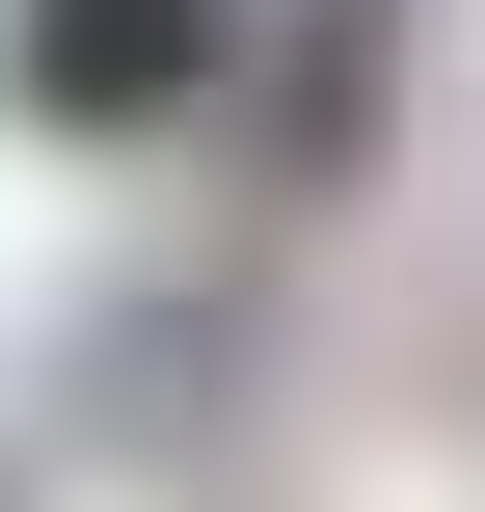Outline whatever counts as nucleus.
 <instances>
[{
  "mask_svg": "<svg viewBox=\"0 0 485 512\" xmlns=\"http://www.w3.org/2000/svg\"><path fill=\"white\" fill-rule=\"evenodd\" d=\"M243 81V0H0V108L27 135H189Z\"/></svg>",
  "mask_w": 485,
  "mask_h": 512,
  "instance_id": "f257e3e1",
  "label": "nucleus"
}]
</instances>
